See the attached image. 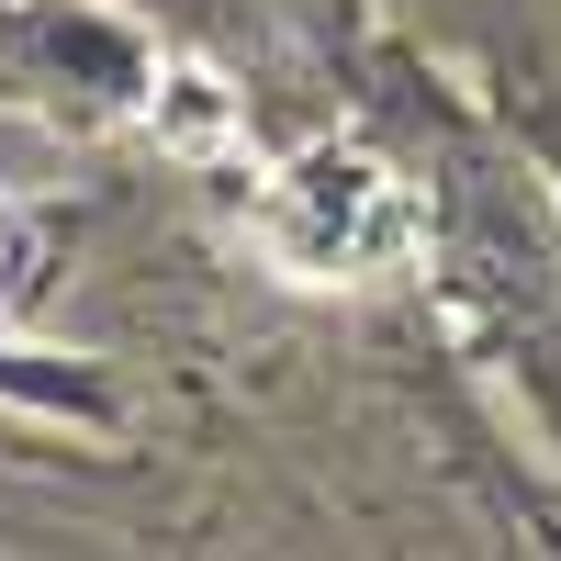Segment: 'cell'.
Segmentation results:
<instances>
[{"mask_svg": "<svg viewBox=\"0 0 561 561\" xmlns=\"http://www.w3.org/2000/svg\"><path fill=\"white\" fill-rule=\"evenodd\" d=\"M259 248L280 259V280L337 293V280H393L415 259V192L359 158V147H314L259 192Z\"/></svg>", "mask_w": 561, "mask_h": 561, "instance_id": "obj_1", "label": "cell"}]
</instances>
